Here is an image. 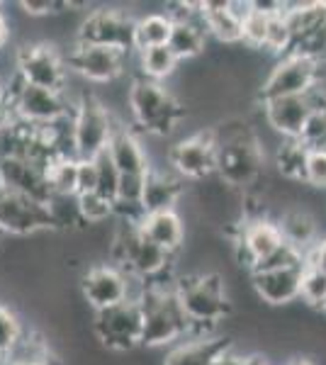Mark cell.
Returning a JSON list of instances; mask_svg holds the SVG:
<instances>
[{
    "label": "cell",
    "instance_id": "obj_1",
    "mask_svg": "<svg viewBox=\"0 0 326 365\" xmlns=\"http://www.w3.org/2000/svg\"><path fill=\"white\" fill-rule=\"evenodd\" d=\"M129 115L132 125L141 127L149 137L165 139L175 132L180 120L185 117L183 103L165 83H156L149 78H134L129 88Z\"/></svg>",
    "mask_w": 326,
    "mask_h": 365
},
{
    "label": "cell",
    "instance_id": "obj_2",
    "mask_svg": "<svg viewBox=\"0 0 326 365\" xmlns=\"http://www.w3.org/2000/svg\"><path fill=\"white\" fill-rule=\"evenodd\" d=\"M178 302L185 312L193 331L200 329V336H210V329L227 319L231 304L227 295V282L219 273L185 275L175 285Z\"/></svg>",
    "mask_w": 326,
    "mask_h": 365
},
{
    "label": "cell",
    "instance_id": "obj_3",
    "mask_svg": "<svg viewBox=\"0 0 326 365\" xmlns=\"http://www.w3.org/2000/svg\"><path fill=\"white\" fill-rule=\"evenodd\" d=\"M175 285H161L149 282V292L141 299L144 312V331H141V346L144 349H161L180 341L185 334L193 331L185 312L178 302Z\"/></svg>",
    "mask_w": 326,
    "mask_h": 365
},
{
    "label": "cell",
    "instance_id": "obj_4",
    "mask_svg": "<svg viewBox=\"0 0 326 365\" xmlns=\"http://www.w3.org/2000/svg\"><path fill=\"white\" fill-rule=\"evenodd\" d=\"M263 146L258 134L217 141V178L231 190H251L263 175Z\"/></svg>",
    "mask_w": 326,
    "mask_h": 365
},
{
    "label": "cell",
    "instance_id": "obj_5",
    "mask_svg": "<svg viewBox=\"0 0 326 365\" xmlns=\"http://www.w3.org/2000/svg\"><path fill=\"white\" fill-rule=\"evenodd\" d=\"M319 71H322L319 56L307 54V51H290L270 68L268 78L260 86V103L275 98L307 96L314 86H319Z\"/></svg>",
    "mask_w": 326,
    "mask_h": 365
},
{
    "label": "cell",
    "instance_id": "obj_6",
    "mask_svg": "<svg viewBox=\"0 0 326 365\" xmlns=\"http://www.w3.org/2000/svg\"><path fill=\"white\" fill-rule=\"evenodd\" d=\"M134 27L136 20L127 10L103 5V8L88 10L81 17L76 42L78 44H98V46H112L132 54L134 49Z\"/></svg>",
    "mask_w": 326,
    "mask_h": 365
},
{
    "label": "cell",
    "instance_id": "obj_7",
    "mask_svg": "<svg viewBox=\"0 0 326 365\" xmlns=\"http://www.w3.org/2000/svg\"><path fill=\"white\" fill-rule=\"evenodd\" d=\"M93 334L108 351L132 353L141 346L144 312L139 302H122L117 307L93 312Z\"/></svg>",
    "mask_w": 326,
    "mask_h": 365
},
{
    "label": "cell",
    "instance_id": "obj_8",
    "mask_svg": "<svg viewBox=\"0 0 326 365\" xmlns=\"http://www.w3.org/2000/svg\"><path fill=\"white\" fill-rule=\"evenodd\" d=\"M117 127H120V122H117L110 110L96 98V93L83 100L73 113L76 158L86 161V158H98L100 154H105Z\"/></svg>",
    "mask_w": 326,
    "mask_h": 365
},
{
    "label": "cell",
    "instance_id": "obj_9",
    "mask_svg": "<svg viewBox=\"0 0 326 365\" xmlns=\"http://www.w3.org/2000/svg\"><path fill=\"white\" fill-rule=\"evenodd\" d=\"M68 58L49 42L20 44L17 51V68L20 81L27 86L46 88V91H63L68 78Z\"/></svg>",
    "mask_w": 326,
    "mask_h": 365
},
{
    "label": "cell",
    "instance_id": "obj_10",
    "mask_svg": "<svg viewBox=\"0 0 326 365\" xmlns=\"http://www.w3.org/2000/svg\"><path fill=\"white\" fill-rule=\"evenodd\" d=\"M170 170L180 178L207 180L217 173V141L212 129H198L170 144Z\"/></svg>",
    "mask_w": 326,
    "mask_h": 365
},
{
    "label": "cell",
    "instance_id": "obj_11",
    "mask_svg": "<svg viewBox=\"0 0 326 365\" xmlns=\"http://www.w3.org/2000/svg\"><path fill=\"white\" fill-rule=\"evenodd\" d=\"M127 51L112 49V46H98V44H78L76 42L68 51V66L73 73H78L83 81L96 86H110L115 81L124 78L127 73Z\"/></svg>",
    "mask_w": 326,
    "mask_h": 365
},
{
    "label": "cell",
    "instance_id": "obj_12",
    "mask_svg": "<svg viewBox=\"0 0 326 365\" xmlns=\"http://www.w3.org/2000/svg\"><path fill=\"white\" fill-rule=\"evenodd\" d=\"M13 103L17 120L32 127H49L63 117L73 115V108L61 91H46V88L17 83V88L8 96Z\"/></svg>",
    "mask_w": 326,
    "mask_h": 365
},
{
    "label": "cell",
    "instance_id": "obj_13",
    "mask_svg": "<svg viewBox=\"0 0 326 365\" xmlns=\"http://www.w3.org/2000/svg\"><path fill=\"white\" fill-rule=\"evenodd\" d=\"M81 292L93 312L117 307L129 299V275L115 263H91L81 273Z\"/></svg>",
    "mask_w": 326,
    "mask_h": 365
},
{
    "label": "cell",
    "instance_id": "obj_14",
    "mask_svg": "<svg viewBox=\"0 0 326 365\" xmlns=\"http://www.w3.org/2000/svg\"><path fill=\"white\" fill-rule=\"evenodd\" d=\"M0 227L8 237H34L49 229L44 202L0 185Z\"/></svg>",
    "mask_w": 326,
    "mask_h": 365
},
{
    "label": "cell",
    "instance_id": "obj_15",
    "mask_svg": "<svg viewBox=\"0 0 326 365\" xmlns=\"http://www.w3.org/2000/svg\"><path fill=\"white\" fill-rule=\"evenodd\" d=\"M0 185L5 190L37 200V202H46V197L51 195L49 182H46V166L25 156L0 158Z\"/></svg>",
    "mask_w": 326,
    "mask_h": 365
},
{
    "label": "cell",
    "instance_id": "obj_16",
    "mask_svg": "<svg viewBox=\"0 0 326 365\" xmlns=\"http://www.w3.org/2000/svg\"><path fill=\"white\" fill-rule=\"evenodd\" d=\"M282 244H285V239H282L280 227H277V222L268 220V217L246 220L239 227V237H236V249L246 256L248 270L256 266L258 261L268 258L270 253H275Z\"/></svg>",
    "mask_w": 326,
    "mask_h": 365
},
{
    "label": "cell",
    "instance_id": "obj_17",
    "mask_svg": "<svg viewBox=\"0 0 326 365\" xmlns=\"http://www.w3.org/2000/svg\"><path fill=\"white\" fill-rule=\"evenodd\" d=\"M260 108H263V117H265V122H268V127L282 139H300L307 120H310V115L314 113L307 96L275 98V100L263 103Z\"/></svg>",
    "mask_w": 326,
    "mask_h": 365
},
{
    "label": "cell",
    "instance_id": "obj_18",
    "mask_svg": "<svg viewBox=\"0 0 326 365\" xmlns=\"http://www.w3.org/2000/svg\"><path fill=\"white\" fill-rule=\"evenodd\" d=\"M307 266V263H305ZM305 266L268 270V273H253V290L270 307H285V304L300 299L302 292V273Z\"/></svg>",
    "mask_w": 326,
    "mask_h": 365
},
{
    "label": "cell",
    "instance_id": "obj_19",
    "mask_svg": "<svg viewBox=\"0 0 326 365\" xmlns=\"http://www.w3.org/2000/svg\"><path fill=\"white\" fill-rule=\"evenodd\" d=\"M108 156L122 175H149L151 158L132 127L120 125L108 144Z\"/></svg>",
    "mask_w": 326,
    "mask_h": 365
},
{
    "label": "cell",
    "instance_id": "obj_20",
    "mask_svg": "<svg viewBox=\"0 0 326 365\" xmlns=\"http://www.w3.org/2000/svg\"><path fill=\"white\" fill-rule=\"evenodd\" d=\"M207 27L200 15V3H195L193 13L173 20V32H170V51L178 56V61H193L203 56L207 49Z\"/></svg>",
    "mask_w": 326,
    "mask_h": 365
},
{
    "label": "cell",
    "instance_id": "obj_21",
    "mask_svg": "<svg viewBox=\"0 0 326 365\" xmlns=\"http://www.w3.org/2000/svg\"><path fill=\"white\" fill-rule=\"evenodd\" d=\"M139 232L173 256H178L185 246V220L178 210L144 215V220L139 222Z\"/></svg>",
    "mask_w": 326,
    "mask_h": 365
},
{
    "label": "cell",
    "instance_id": "obj_22",
    "mask_svg": "<svg viewBox=\"0 0 326 365\" xmlns=\"http://www.w3.org/2000/svg\"><path fill=\"white\" fill-rule=\"evenodd\" d=\"M183 185L180 175H175L173 170H161L153 168L146 175V187H144V200H141V207L144 215H153V212H168L178 210V202L183 200Z\"/></svg>",
    "mask_w": 326,
    "mask_h": 365
},
{
    "label": "cell",
    "instance_id": "obj_23",
    "mask_svg": "<svg viewBox=\"0 0 326 365\" xmlns=\"http://www.w3.org/2000/svg\"><path fill=\"white\" fill-rule=\"evenodd\" d=\"M200 15L207 27V34L222 44H239L244 42L241 34V17L234 13L231 0H205L200 3Z\"/></svg>",
    "mask_w": 326,
    "mask_h": 365
},
{
    "label": "cell",
    "instance_id": "obj_24",
    "mask_svg": "<svg viewBox=\"0 0 326 365\" xmlns=\"http://www.w3.org/2000/svg\"><path fill=\"white\" fill-rule=\"evenodd\" d=\"M224 346H229V341L217 336L180 341L165 353L163 365H212Z\"/></svg>",
    "mask_w": 326,
    "mask_h": 365
},
{
    "label": "cell",
    "instance_id": "obj_25",
    "mask_svg": "<svg viewBox=\"0 0 326 365\" xmlns=\"http://www.w3.org/2000/svg\"><path fill=\"white\" fill-rule=\"evenodd\" d=\"M277 227L282 232V239L287 244H292L295 249H300L302 253H310L317 241V220L302 207H290L282 212V217L277 220Z\"/></svg>",
    "mask_w": 326,
    "mask_h": 365
},
{
    "label": "cell",
    "instance_id": "obj_26",
    "mask_svg": "<svg viewBox=\"0 0 326 365\" xmlns=\"http://www.w3.org/2000/svg\"><path fill=\"white\" fill-rule=\"evenodd\" d=\"M178 56L170 51V46H151V49L136 51V68L139 76L136 78H149L156 83H163L170 76H175L178 71Z\"/></svg>",
    "mask_w": 326,
    "mask_h": 365
},
{
    "label": "cell",
    "instance_id": "obj_27",
    "mask_svg": "<svg viewBox=\"0 0 326 365\" xmlns=\"http://www.w3.org/2000/svg\"><path fill=\"white\" fill-rule=\"evenodd\" d=\"M170 32H173V20L165 13L141 15L134 27V49L144 51L151 46H165L170 42Z\"/></svg>",
    "mask_w": 326,
    "mask_h": 365
},
{
    "label": "cell",
    "instance_id": "obj_28",
    "mask_svg": "<svg viewBox=\"0 0 326 365\" xmlns=\"http://www.w3.org/2000/svg\"><path fill=\"white\" fill-rule=\"evenodd\" d=\"M46 207V220H49L51 232L71 234L83 229L81 212H78V195H54L51 192L44 202Z\"/></svg>",
    "mask_w": 326,
    "mask_h": 365
},
{
    "label": "cell",
    "instance_id": "obj_29",
    "mask_svg": "<svg viewBox=\"0 0 326 365\" xmlns=\"http://www.w3.org/2000/svg\"><path fill=\"white\" fill-rule=\"evenodd\" d=\"M310 151V146H305L300 139H282L275 149V166L282 173V178L305 182Z\"/></svg>",
    "mask_w": 326,
    "mask_h": 365
},
{
    "label": "cell",
    "instance_id": "obj_30",
    "mask_svg": "<svg viewBox=\"0 0 326 365\" xmlns=\"http://www.w3.org/2000/svg\"><path fill=\"white\" fill-rule=\"evenodd\" d=\"M46 182L54 195H76L78 185V158H54L46 168Z\"/></svg>",
    "mask_w": 326,
    "mask_h": 365
},
{
    "label": "cell",
    "instance_id": "obj_31",
    "mask_svg": "<svg viewBox=\"0 0 326 365\" xmlns=\"http://www.w3.org/2000/svg\"><path fill=\"white\" fill-rule=\"evenodd\" d=\"M78 212L83 227H100L115 220V202H110L100 192H88V195H78Z\"/></svg>",
    "mask_w": 326,
    "mask_h": 365
},
{
    "label": "cell",
    "instance_id": "obj_32",
    "mask_svg": "<svg viewBox=\"0 0 326 365\" xmlns=\"http://www.w3.org/2000/svg\"><path fill=\"white\" fill-rule=\"evenodd\" d=\"M25 339V327L10 307L0 304V356L8 358Z\"/></svg>",
    "mask_w": 326,
    "mask_h": 365
},
{
    "label": "cell",
    "instance_id": "obj_33",
    "mask_svg": "<svg viewBox=\"0 0 326 365\" xmlns=\"http://www.w3.org/2000/svg\"><path fill=\"white\" fill-rule=\"evenodd\" d=\"M302 302H307L310 307L326 309V273L317 266L307 263L305 273H302Z\"/></svg>",
    "mask_w": 326,
    "mask_h": 365
},
{
    "label": "cell",
    "instance_id": "obj_34",
    "mask_svg": "<svg viewBox=\"0 0 326 365\" xmlns=\"http://www.w3.org/2000/svg\"><path fill=\"white\" fill-rule=\"evenodd\" d=\"M295 46V37L290 32L287 22H285V15H270L268 20V37H265V49L270 54H277V56H287L290 49Z\"/></svg>",
    "mask_w": 326,
    "mask_h": 365
},
{
    "label": "cell",
    "instance_id": "obj_35",
    "mask_svg": "<svg viewBox=\"0 0 326 365\" xmlns=\"http://www.w3.org/2000/svg\"><path fill=\"white\" fill-rule=\"evenodd\" d=\"M268 20L270 15L260 13L253 8L251 3V13L244 17L241 22V34H244V44H248L251 49H265V37H268Z\"/></svg>",
    "mask_w": 326,
    "mask_h": 365
},
{
    "label": "cell",
    "instance_id": "obj_36",
    "mask_svg": "<svg viewBox=\"0 0 326 365\" xmlns=\"http://www.w3.org/2000/svg\"><path fill=\"white\" fill-rule=\"evenodd\" d=\"M96 163H98V192L103 197H108L110 202H115L122 173L117 170L115 163H112V158L108 156V151H105V154H100L96 158Z\"/></svg>",
    "mask_w": 326,
    "mask_h": 365
},
{
    "label": "cell",
    "instance_id": "obj_37",
    "mask_svg": "<svg viewBox=\"0 0 326 365\" xmlns=\"http://www.w3.org/2000/svg\"><path fill=\"white\" fill-rule=\"evenodd\" d=\"M300 141L310 149H326V110H314L310 115Z\"/></svg>",
    "mask_w": 326,
    "mask_h": 365
},
{
    "label": "cell",
    "instance_id": "obj_38",
    "mask_svg": "<svg viewBox=\"0 0 326 365\" xmlns=\"http://www.w3.org/2000/svg\"><path fill=\"white\" fill-rule=\"evenodd\" d=\"M305 182L317 190H326V149H312L307 161Z\"/></svg>",
    "mask_w": 326,
    "mask_h": 365
},
{
    "label": "cell",
    "instance_id": "obj_39",
    "mask_svg": "<svg viewBox=\"0 0 326 365\" xmlns=\"http://www.w3.org/2000/svg\"><path fill=\"white\" fill-rule=\"evenodd\" d=\"M88 192H98V163H96V158L78 161V185H76V195H88Z\"/></svg>",
    "mask_w": 326,
    "mask_h": 365
},
{
    "label": "cell",
    "instance_id": "obj_40",
    "mask_svg": "<svg viewBox=\"0 0 326 365\" xmlns=\"http://www.w3.org/2000/svg\"><path fill=\"white\" fill-rule=\"evenodd\" d=\"M260 361L256 356H244V353H239L234 349V346H224L222 351L217 353L215 363L212 365H258Z\"/></svg>",
    "mask_w": 326,
    "mask_h": 365
},
{
    "label": "cell",
    "instance_id": "obj_41",
    "mask_svg": "<svg viewBox=\"0 0 326 365\" xmlns=\"http://www.w3.org/2000/svg\"><path fill=\"white\" fill-rule=\"evenodd\" d=\"M17 122V115L13 110V103H10L8 98L0 100V132H5L8 127H13Z\"/></svg>",
    "mask_w": 326,
    "mask_h": 365
},
{
    "label": "cell",
    "instance_id": "obj_42",
    "mask_svg": "<svg viewBox=\"0 0 326 365\" xmlns=\"http://www.w3.org/2000/svg\"><path fill=\"white\" fill-rule=\"evenodd\" d=\"M307 263H312V266H317L319 270L326 273V239L319 241V244L307 253Z\"/></svg>",
    "mask_w": 326,
    "mask_h": 365
},
{
    "label": "cell",
    "instance_id": "obj_43",
    "mask_svg": "<svg viewBox=\"0 0 326 365\" xmlns=\"http://www.w3.org/2000/svg\"><path fill=\"white\" fill-rule=\"evenodd\" d=\"M10 42V20L0 13V46H5Z\"/></svg>",
    "mask_w": 326,
    "mask_h": 365
},
{
    "label": "cell",
    "instance_id": "obj_44",
    "mask_svg": "<svg viewBox=\"0 0 326 365\" xmlns=\"http://www.w3.org/2000/svg\"><path fill=\"white\" fill-rule=\"evenodd\" d=\"M5 239H8V234H5L3 227H0V251H3V246H5Z\"/></svg>",
    "mask_w": 326,
    "mask_h": 365
},
{
    "label": "cell",
    "instance_id": "obj_45",
    "mask_svg": "<svg viewBox=\"0 0 326 365\" xmlns=\"http://www.w3.org/2000/svg\"><path fill=\"white\" fill-rule=\"evenodd\" d=\"M290 365H312L310 361H307V358H297V361H292Z\"/></svg>",
    "mask_w": 326,
    "mask_h": 365
},
{
    "label": "cell",
    "instance_id": "obj_46",
    "mask_svg": "<svg viewBox=\"0 0 326 365\" xmlns=\"http://www.w3.org/2000/svg\"><path fill=\"white\" fill-rule=\"evenodd\" d=\"M5 365H51V363H5Z\"/></svg>",
    "mask_w": 326,
    "mask_h": 365
},
{
    "label": "cell",
    "instance_id": "obj_47",
    "mask_svg": "<svg viewBox=\"0 0 326 365\" xmlns=\"http://www.w3.org/2000/svg\"><path fill=\"white\" fill-rule=\"evenodd\" d=\"M5 98H8V93H5V88L0 86V100H5Z\"/></svg>",
    "mask_w": 326,
    "mask_h": 365
},
{
    "label": "cell",
    "instance_id": "obj_48",
    "mask_svg": "<svg viewBox=\"0 0 326 365\" xmlns=\"http://www.w3.org/2000/svg\"><path fill=\"white\" fill-rule=\"evenodd\" d=\"M0 365H5V358L3 356H0Z\"/></svg>",
    "mask_w": 326,
    "mask_h": 365
},
{
    "label": "cell",
    "instance_id": "obj_49",
    "mask_svg": "<svg viewBox=\"0 0 326 365\" xmlns=\"http://www.w3.org/2000/svg\"><path fill=\"white\" fill-rule=\"evenodd\" d=\"M258 365H265V363H263V361H260V363H258Z\"/></svg>",
    "mask_w": 326,
    "mask_h": 365
}]
</instances>
